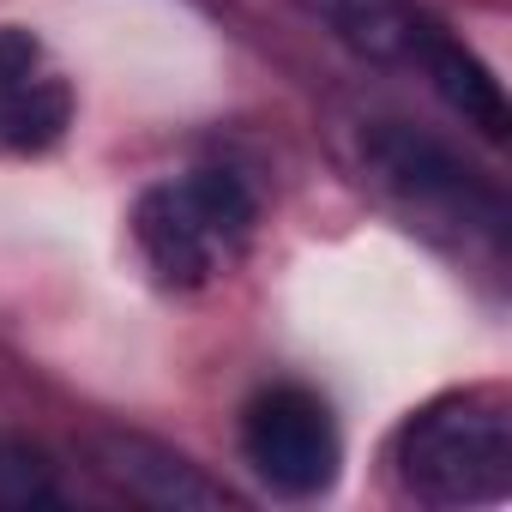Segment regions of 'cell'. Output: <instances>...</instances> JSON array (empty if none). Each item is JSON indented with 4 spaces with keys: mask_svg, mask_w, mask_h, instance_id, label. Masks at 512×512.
<instances>
[{
    "mask_svg": "<svg viewBox=\"0 0 512 512\" xmlns=\"http://www.w3.org/2000/svg\"><path fill=\"white\" fill-rule=\"evenodd\" d=\"M253 217H260V199L235 169H187L139 193L133 241L157 284L205 290L247 253Z\"/></svg>",
    "mask_w": 512,
    "mask_h": 512,
    "instance_id": "cell-2",
    "label": "cell"
},
{
    "mask_svg": "<svg viewBox=\"0 0 512 512\" xmlns=\"http://www.w3.org/2000/svg\"><path fill=\"white\" fill-rule=\"evenodd\" d=\"M362 163L368 175L422 223H446V229H482L488 241H500V193L476 181V169H464L440 139L404 127V121H374L362 139Z\"/></svg>",
    "mask_w": 512,
    "mask_h": 512,
    "instance_id": "cell-3",
    "label": "cell"
},
{
    "mask_svg": "<svg viewBox=\"0 0 512 512\" xmlns=\"http://www.w3.org/2000/svg\"><path fill=\"white\" fill-rule=\"evenodd\" d=\"M73 127V85L25 25H0V151L43 157Z\"/></svg>",
    "mask_w": 512,
    "mask_h": 512,
    "instance_id": "cell-5",
    "label": "cell"
},
{
    "mask_svg": "<svg viewBox=\"0 0 512 512\" xmlns=\"http://www.w3.org/2000/svg\"><path fill=\"white\" fill-rule=\"evenodd\" d=\"M241 452L260 470V482H272L290 500L326 494L344 464L338 422H332L326 398L308 386H266L253 398L241 410Z\"/></svg>",
    "mask_w": 512,
    "mask_h": 512,
    "instance_id": "cell-4",
    "label": "cell"
},
{
    "mask_svg": "<svg viewBox=\"0 0 512 512\" xmlns=\"http://www.w3.org/2000/svg\"><path fill=\"white\" fill-rule=\"evenodd\" d=\"M392 464L410 500L422 506H482L512 488V410L500 392L470 386L422 404L398 440Z\"/></svg>",
    "mask_w": 512,
    "mask_h": 512,
    "instance_id": "cell-1",
    "label": "cell"
},
{
    "mask_svg": "<svg viewBox=\"0 0 512 512\" xmlns=\"http://www.w3.org/2000/svg\"><path fill=\"white\" fill-rule=\"evenodd\" d=\"M97 470L127 488L133 500H151V506H229V488L211 482L193 458L145 440V434H103L97 440Z\"/></svg>",
    "mask_w": 512,
    "mask_h": 512,
    "instance_id": "cell-6",
    "label": "cell"
},
{
    "mask_svg": "<svg viewBox=\"0 0 512 512\" xmlns=\"http://www.w3.org/2000/svg\"><path fill=\"white\" fill-rule=\"evenodd\" d=\"M416 61L428 67V79H434V91H440V103L464 121V127H476L482 139H506V91H500V79L458 43V37H446V31H434V25H422V43H416Z\"/></svg>",
    "mask_w": 512,
    "mask_h": 512,
    "instance_id": "cell-7",
    "label": "cell"
},
{
    "mask_svg": "<svg viewBox=\"0 0 512 512\" xmlns=\"http://www.w3.org/2000/svg\"><path fill=\"white\" fill-rule=\"evenodd\" d=\"M0 506L25 512V506H61V482L43 446L19 440V434H0Z\"/></svg>",
    "mask_w": 512,
    "mask_h": 512,
    "instance_id": "cell-9",
    "label": "cell"
},
{
    "mask_svg": "<svg viewBox=\"0 0 512 512\" xmlns=\"http://www.w3.org/2000/svg\"><path fill=\"white\" fill-rule=\"evenodd\" d=\"M308 7L326 19V31L368 55V61H410L422 43V19L410 0H308Z\"/></svg>",
    "mask_w": 512,
    "mask_h": 512,
    "instance_id": "cell-8",
    "label": "cell"
}]
</instances>
